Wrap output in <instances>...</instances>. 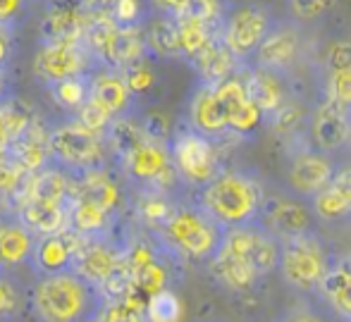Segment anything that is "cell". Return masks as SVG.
Masks as SVG:
<instances>
[{
  "label": "cell",
  "mask_w": 351,
  "mask_h": 322,
  "mask_svg": "<svg viewBox=\"0 0 351 322\" xmlns=\"http://www.w3.org/2000/svg\"><path fill=\"white\" fill-rule=\"evenodd\" d=\"M282 241L273 236L261 222L225 230L217 253L206 270L220 289L230 294H246L256 289L263 277L278 272Z\"/></svg>",
  "instance_id": "6da1fadb"
},
{
  "label": "cell",
  "mask_w": 351,
  "mask_h": 322,
  "mask_svg": "<svg viewBox=\"0 0 351 322\" xmlns=\"http://www.w3.org/2000/svg\"><path fill=\"white\" fill-rule=\"evenodd\" d=\"M222 236L225 227L217 225L199 203L180 201L165 225L153 234V239L172 260L208 265V260L220 249Z\"/></svg>",
  "instance_id": "7a4b0ae2"
},
{
  "label": "cell",
  "mask_w": 351,
  "mask_h": 322,
  "mask_svg": "<svg viewBox=\"0 0 351 322\" xmlns=\"http://www.w3.org/2000/svg\"><path fill=\"white\" fill-rule=\"evenodd\" d=\"M265 186L246 170H222L208 186L196 191L194 201L225 230L246 227L261 220Z\"/></svg>",
  "instance_id": "3957f363"
},
{
  "label": "cell",
  "mask_w": 351,
  "mask_h": 322,
  "mask_svg": "<svg viewBox=\"0 0 351 322\" xmlns=\"http://www.w3.org/2000/svg\"><path fill=\"white\" fill-rule=\"evenodd\" d=\"M29 306L38 322H91L103 299L98 289L74 272L36 277Z\"/></svg>",
  "instance_id": "277c9868"
},
{
  "label": "cell",
  "mask_w": 351,
  "mask_h": 322,
  "mask_svg": "<svg viewBox=\"0 0 351 322\" xmlns=\"http://www.w3.org/2000/svg\"><path fill=\"white\" fill-rule=\"evenodd\" d=\"M337 251L330 249L328 239L318 230L282 241L278 272L287 286L301 296H318Z\"/></svg>",
  "instance_id": "5b68a950"
},
{
  "label": "cell",
  "mask_w": 351,
  "mask_h": 322,
  "mask_svg": "<svg viewBox=\"0 0 351 322\" xmlns=\"http://www.w3.org/2000/svg\"><path fill=\"white\" fill-rule=\"evenodd\" d=\"M170 156L177 177L186 189H204L222 172L217 143L191 129L189 122L175 127L170 138Z\"/></svg>",
  "instance_id": "8992f818"
},
{
  "label": "cell",
  "mask_w": 351,
  "mask_h": 322,
  "mask_svg": "<svg viewBox=\"0 0 351 322\" xmlns=\"http://www.w3.org/2000/svg\"><path fill=\"white\" fill-rule=\"evenodd\" d=\"M51 162L77 177L84 172L110 167L112 156L108 138L96 136L74 120H67L51 129Z\"/></svg>",
  "instance_id": "52a82bcc"
},
{
  "label": "cell",
  "mask_w": 351,
  "mask_h": 322,
  "mask_svg": "<svg viewBox=\"0 0 351 322\" xmlns=\"http://www.w3.org/2000/svg\"><path fill=\"white\" fill-rule=\"evenodd\" d=\"M339 162L330 153L318 151L308 138H294L287 148L285 160V182L287 191L304 201H313L332 182Z\"/></svg>",
  "instance_id": "ba28073f"
},
{
  "label": "cell",
  "mask_w": 351,
  "mask_h": 322,
  "mask_svg": "<svg viewBox=\"0 0 351 322\" xmlns=\"http://www.w3.org/2000/svg\"><path fill=\"white\" fill-rule=\"evenodd\" d=\"M117 170L132 191L153 189L175 196V189L182 186L175 165H172L170 143L143 141L130 158H125L117 165Z\"/></svg>",
  "instance_id": "9c48e42d"
},
{
  "label": "cell",
  "mask_w": 351,
  "mask_h": 322,
  "mask_svg": "<svg viewBox=\"0 0 351 322\" xmlns=\"http://www.w3.org/2000/svg\"><path fill=\"white\" fill-rule=\"evenodd\" d=\"M275 27L270 12L258 3H244L237 5L232 12H227L222 22V41L234 53V58L241 64L254 60L258 53L261 43Z\"/></svg>",
  "instance_id": "30bf717a"
},
{
  "label": "cell",
  "mask_w": 351,
  "mask_h": 322,
  "mask_svg": "<svg viewBox=\"0 0 351 322\" xmlns=\"http://www.w3.org/2000/svg\"><path fill=\"white\" fill-rule=\"evenodd\" d=\"M261 225L278 236L280 241H287L291 236L306 234L315 230V215L308 201L294 196L291 191H275L265 193L263 210H261Z\"/></svg>",
  "instance_id": "8fae6325"
},
{
  "label": "cell",
  "mask_w": 351,
  "mask_h": 322,
  "mask_svg": "<svg viewBox=\"0 0 351 322\" xmlns=\"http://www.w3.org/2000/svg\"><path fill=\"white\" fill-rule=\"evenodd\" d=\"M96 62L82 43H41L34 55V74L46 86L96 72Z\"/></svg>",
  "instance_id": "7c38bea8"
},
{
  "label": "cell",
  "mask_w": 351,
  "mask_h": 322,
  "mask_svg": "<svg viewBox=\"0 0 351 322\" xmlns=\"http://www.w3.org/2000/svg\"><path fill=\"white\" fill-rule=\"evenodd\" d=\"M304 53V36L296 22H275L265 41L261 43L258 53L254 55V67L268 69L280 77H287Z\"/></svg>",
  "instance_id": "4fadbf2b"
},
{
  "label": "cell",
  "mask_w": 351,
  "mask_h": 322,
  "mask_svg": "<svg viewBox=\"0 0 351 322\" xmlns=\"http://www.w3.org/2000/svg\"><path fill=\"white\" fill-rule=\"evenodd\" d=\"M91 14L82 0H48L43 10L38 36L41 43H82Z\"/></svg>",
  "instance_id": "5bb4252c"
},
{
  "label": "cell",
  "mask_w": 351,
  "mask_h": 322,
  "mask_svg": "<svg viewBox=\"0 0 351 322\" xmlns=\"http://www.w3.org/2000/svg\"><path fill=\"white\" fill-rule=\"evenodd\" d=\"M122 265H125V244L122 241H117L115 236H110V239H86L84 249L74 258L72 272L98 289Z\"/></svg>",
  "instance_id": "9a60e30c"
},
{
  "label": "cell",
  "mask_w": 351,
  "mask_h": 322,
  "mask_svg": "<svg viewBox=\"0 0 351 322\" xmlns=\"http://www.w3.org/2000/svg\"><path fill=\"white\" fill-rule=\"evenodd\" d=\"M72 198H84V201L103 208V210L115 217H120L125 212V208H130L125 186L112 175L110 167L72 177Z\"/></svg>",
  "instance_id": "2e32d148"
},
{
  "label": "cell",
  "mask_w": 351,
  "mask_h": 322,
  "mask_svg": "<svg viewBox=\"0 0 351 322\" xmlns=\"http://www.w3.org/2000/svg\"><path fill=\"white\" fill-rule=\"evenodd\" d=\"M84 244H86V236L77 234L74 230H65L53 236H41L36 241V251L32 258V270L36 272V277L72 272L74 258L84 249Z\"/></svg>",
  "instance_id": "e0dca14e"
},
{
  "label": "cell",
  "mask_w": 351,
  "mask_h": 322,
  "mask_svg": "<svg viewBox=\"0 0 351 322\" xmlns=\"http://www.w3.org/2000/svg\"><path fill=\"white\" fill-rule=\"evenodd\" d=\"M308 141L318 151H325L330 156L337 151H344L349 146V110L323 98L311 110Z\"/></svg>",
  "instance_id": "ac0fdd59"
},
{
  "label": "cell",
  "mask_w": 351,
  "mask_h": 322,
  "mask_svg": "<svg viewBox=\"0 0 351 322\" xmlns=\"http://www.w3.org/2000/svg\"><path fill=\"white\" fill-rule=\"evenodd\" d=\"M313 215L323 225L351 222V160L339 162L332 182L311 201Z\"/></svg>",
  "instance_id": "d6986e66"
},
{
  "label": "cell",
  "mask_w": 351,
  "mask_h": 322,
  "mask_svg": "<svg viewBox=\"0 0 351 322\" xmlns=\"http://www.w3.org/2000/svg\"><path fill=\"white\" fill-rule=\"evenodd\" d=\"M186 122H189L191 129L213 138L215 143L232 136L222 103L217 101L215 88L208 86V84H199L194 88V93L189 98V108H186Z\"/></svg>",
  "instance_id": "ffe728a7"
},
{
  "label": "cell",
  "mask_w": 351,
  "mask_h": 322,
  "mask_svg": "<svg viewBox=\"0 0 351 322\" xmlns=\"http://www.w3.org/2000/svg\"><path fill=\"white\" fill-rule=\"evenodd\" d=\"M91 101L115 120L136 115V98L127 86L125 74L117 69H96L91 74Z\"/></svg>",
  "instance_id": "44dd1931"
},
{
  "label": "cell",
  "mask_w": 351,
  "mask_h": 322,
  "mask_svg": "<svg viewBox=\"0 0 351 322\" xmlns=\"http://www.w3.org/2000/svg\"><path fill=\"white\" fill-rule=\"evenodd\" d=\"M38 236L22 225L14 212L0 215V272L32 265Z\"/></svg>",
  "instance_id": "7402d4cb"
},
{
  "label": "cell",
  "mask_w": 351,
  "mask_h": 322,
  "mask_svg": "<svg viewBox=\"0 0 351 322\" xmlns=\"http://www.w3.org/2000/svg\"><path fill=\"white\" fill-rule=\"evenodd\" d=\"M146 58H148V43H146V32H143V27H134V29L115 27L106 51H103V55H101L98 67L125 72L127 67L146 60Z\"/></svg>",
  "instance_id": "603a6c76"
},
{
  "label": "cell",
  "mask_w": 351,
  "mask_h": 322,
  "mask_svg": "<svg viewBox=\"0 0 351 322\" xmlns=\"http://www.w3.org/2000/svg\"><path fill=\"white\" fill-rule=\"evenodd\" d=\"M51 129L41 117H36L32 129L10 146L8 156L29 175H36L51 165Z\"/></svg>",
  "instance_id": "cb8c5ba5"
},
{
  "label": "cell",
  "mask_w": 351,
  "mask_h": 322,
  "mask_svg": "<svg viewBox=\"0 0 351 322\" xmlns=\"http://www.w3.org/2000/svg\"><path fill=\"white\" fill-rule=\"evenodd\" d=\"M70 198H72V175L67 170H62V167H58L56 162H51L41 172H36V175H29L24 193L17 198V203L43 201V203H58V206H70Z\"/></svg>",
  "instance_id": "d4e9b609"
},
{
  "label": "cell",
  "mask_w": 351,
  "mask_h": 322,
  "mask_svg": "<svg viewBox=\"0 0 351 322\" xmlns=\"http://www.w3.org/2000/svg\"><path fill=\"white\" fill-rule=\"evenodd\" d=\"M318 299L342 322L351 320V249L342 251L335 258L332 267L320 286Z\"/></svg>",
  "instance_id": "484cf974"
},
{
  "label": "cell",
  "mask_w": 351,
  "mask_h": 322,
  "mask_svg": "<svg viewBox=\"0 0 351 322\" xmlns=\"http://www.w3.org/2000/svg\"><path fill=\"white\" fill-rule=\"evenodd\" d=\"M12 212L38 239L70 230V206H58V203L43 201H22L14 206Z\"/></svg>",
  "instance_id": "4316f807"
},
{
  "label": "cell",
  "mask_w": 351,
  "mask_h": 322,
  "mask_svg": "<svg viewBox=\"0 0 351 322\" xmlns=\"http://www.w3.org/2000/svg\"><path fill=\"white\" fill-rule=\"evenodd\" d=\"M244 77H246V88H249V98L263 110L265 120L273 117L291 98L287 93L285 82H282L285 77H280V74L249 64V67H244Z\"/></svg>",
  "instance_id": "83f0119b"
},
{
  "label": "cell",
  "mask_w": 351,
  "mask_h": 322,
  "mask_svg": "<svg viewBox=\"0 0 351 322\" xmlns=\"http://www.w3.org/2000/svg\"><path fill=\"white\" fill-rule=\"evenodd\" d=\"M120 217L110 215L103 208L84 201V198H70V230L86 239H110L115 236V227Z\"/></svg>",
  "instance_id": "f1b7e54d"
},
{
  "label": "cell",
  "mask_w": 351,
  "mask_h": 322,
  "mask_svg": "<svg viewBox=\"0 0 351 322\" xmlns=\"http://www.w3.org/2000/svg\"><path fill=\"white\" fill-rule=\"evenodd\" d=\"M191 67L199 74V84L217 86L220 82H225V79L234 77L237 72H241L246 64H241L237 60L234 53L225 46V41H222V36H220L217 41L210 43V48H206V51L191 62Z\"/></svg>",
  "instance_id": "f546056e"
},
{
  "label": "cell",
  "mask_w": 351,
  "mask_h": 322,
  "mask_svg": "<svg viewBox=\"0 0 351 322\" xmlns=\"http://www.w3.org/2000/svg\"><path fill=\"white\" fill-rule=\"evenodd\" d=\"M143 32H146L148 55L162 58V60H177V58H182L177 19L156 14V17L148 19V24L143 27Z\"/></svg>",
  "instance_id": "4dcf8cb0"
},
{
  "label": "cell",
  "mask_w": 351,
  "mask_h": 322,
  "mask_svg": "<svg viewBox=\"0 0 351 322\" xmlns=\"http://www.w3.org/2000/svg\"><path fill=\"white\" fill-rule=\"evenodd\" d=\"M180 29V46H182V60L194 62L206 48H210L213 41L222 36V27H213L194 17H180L177 19Z\"/></svg>",
  "instance_id": "1f68e13d"
},
{
  "label": "cell",
  "mask_w": 351,
  "mask_h": 322,
  "mask_svg": "<svg viewBox=\"0 0 351 322\" xmlns=\"http://www.w3.org/2000/svg\"><path fill=\"white\" fill-rule=\"evenodd\" d=\"M143 141H148L146 134L139 125V115L120 117L112 122L110 132H108V146H110L112 162L120 165L125 158H130Z\"/></svg>",
  "instance_id": "d6a6232c"
},
{
  "label": "cell",
  "mask_w": 351,
  "mask_h": 322,
  "mask_svg": "<svg viewBox=\"0 0 351 322\" xmlns=\"http://www.w3.org/2000/svg\"><path fill=\"white\" fill-rule=\"evenodd\" d=\"M51 93L53 103L60 110H65L67 115H74L84 103L91 98V74H82V77H72L65 82H58L46 86Z\"/></svg>",
  "instance_id": "836d02e7"
},
{
  "label": "cell",
  "mask_w": 351,
  "mask_h": 322,
  "mask_svg": "<svg viewBox=\"0 0 351 322\" xmlns=\"http://www.w3.org/2000/svg\"><path fill=\"white\" fill-rule=\"evenodd\" d=\"M268 120L275 134H280L287 141H294V138H301V129L304 127L308 129L311 112L306 110L296 98H289V101H287L273 117H268Z\"/></svg>",
  "instance_id": "e575fe53"
},
{
  "label": "cell",
  "mask_w": 351,
  "mask_h": 322,
  "mask_svg": "<svg viewBox=\"0 0 351 322\" xmlns=\"http://www.w3.org/2000/svg\"><path fill=\"white\" fill-rule=\"evenodd\" d=\"M0 115H3L12 143L17 141V138H22L38 117L36 110H34L24 98H17V96H10L8 101L0 106Z\"/></svg>",
  "instance_id": "d590c367"
},
{
  "label": "cell",
  "mask_w": 351,
  "mask_h": 322,
  "mask_svg": "<svg viewBox=\"0 0 351 322\" xmlns=\"http://www.w3.org/2000/svg\"><path fill=\"white\" fill-rule=\"evenodd\" d=\"M182 318H184L182 299L172 289H162L148 299L146 304L148 322H182Z\"/></svg>",
  "instance_id": "8d00e7d4"
},
{
  "label": "cell",
  "mask_w": 351,
  "mask_h": 322,
  "mask_svg": "<svg viewBox=\"0 0 351 322\" xmlns=\"http://www.w3.org/2000/svg\"><path fill=\"white\" fill-rule=\"evenodd\" d=\"M29 182V172H24L10 156L0 158V201L14 206L17 198L24 193Z\"/></svg>",
  "instance_id": "74e56055"
},
{
  "label": "cell",
  "mask_w": 351,
  "mask_h": 322,
  "mask_svg": "<svg viewBox=\"0 0 351 322\" xmlns=\"http://www.w3.org/2000/svg\"><path fill=\"white\" fill-rule=\"evenodd\" d=\"M273 322H335V320H332V310L323 301L315 304L311 299H301L296 304L287 306L280 315H275Z\"/></svg>",
  "instance_id": "f35d334b"
},
{
  "label": "cell",
  "mask_w": 351,
  "mask_h": 322,
  "mask_svg": "<svg viewBox=\"0 0 351 322\" xmlns=\"http://www.w3.org/2000/svg\"><path fill=\"white\" fill-rule=\"evenodd\" d=\"M27 304L29 299L22 294L17 282L8 272H0V322H12L19 318Z\"/></svg>",
  "instance_id": "ab89813d"
},
{
  "label": "cell",
  "mask_w": 351,
  "mask_h": 322,
  "mask_svg": "<svg viewBox=\"0 0 351 322\" xmlns=\"http://www.w3.org/2000/svg\"><path fill=\"white\" fill-rule=\"evenodd\" d=\"M106 17H110L117 27H146L148 24V5L143 0H112Z\"/></svg>",
  "instance_id": "60d3db41"
},
{
  "label": "cell",
  "mask_w": 351,
  "mask_h": 322,
  "mask_svg": "<svg viewBox=\"0 0 351 322\" xmlns=\"http://www.w3.org/2000/svg\"><path fill=\"white\" fill-rule=\"evenodd\" d=\"M72 120L77 122L79 127L86 129V132L96 134V136L108 138V132H110V127H112V122H115V117H112L110 112H106L101 106H98V103H93L91 98H88V101L84 103V106L79 108L77 112H74Z\"/></svg>",
  "instance_id": "b9f144b4"
},
{
  "label": "cell",
  "mask_w": 351,
  "mask_h": 322,
  "mask_svg": "<svg viewBox=\"0 0 351 322\" xmlns=\"http://www.w3.org/2000/svg\"><path fill=\"white\" fill-rule=\"evenodd\" d=\"M323 98L335 106L351 110V69L339 72H325L323 79Z\"/></svg>",
  "instance_id": "7bdbcfd3"
},
{
  "label": "cell",
  "mask_w": 351,
  "mask_h": 322,
  "mask_svg": "<svg viewBox=\"0 0 351 322\" xmlns=\"http://www.w3.org/2000/svg\"><path fill=\"white\" fill-rule=\"evenodd\" d=\"M34 0H0V32L14 34L29 22Z\"/></svg>",
  "instance_id": "ee69618b"
},
{
  "label": "cell",
  "mask_w": 351,
  "mask_h": 322,
  "mask_svg": "<svg viewBox=\"0 0 351 322\" xmlns=\"http://www.w3.org/2000/svg\"><path fill=\"white\" fill-rule=\"evenodd\" d=\"M139 125H141L148 141H156V143H170L172 134H175V127H172L170 117H167L165 112H158V110L141 112Z\"/></svg>",
  "instance_id": "f6af8a7d"
},
{
  "label": "cell",
  "mask_w": 351,
  "mask_h": 322,
  "mask_svg": "<svg viewBox=\"0 0 351 322\" xmlns=\"http://www.w3.org/2000/svg\"><path fill=\"white\" fill-rule=\"evenodd\" d=\"M122 74H125L127 86H130V91L134 93L136 101L146 96L148 91H153V86H156V72H153L148 58L136 64H132V67H127Z\"/></svg>",
  "instance_id": "bcb514c9"
},
{
  "label": "cell",
  "mask_w": 351,
  "mask_h": 322,
  "mask_svg": "<svg viewBox=\"0 0 351 322\" xmlns=\"http://www.w3.org/2000/svg\"><path fill=\"white\" fill-rule=\"evenodd\" d=\"M91 322H148V320H146V310L134 308V306L125 304V301H120V304H106L103 301V306L98 308V313L93 315Z\"/></svg>",
  "instance_id": "7dc6e473"
},
{
  "label": "cell",
  "mask_w": 351,
  "mask_h": 322,
  "mask_svg": "<svg viewBox=\"0 0 351 322\" xmlns=\"http://www.w3.org/2000/svg\"><path fill=\"white\" fill-rule=\"evenodd\" d=\"M337 0H289V12L294 22H313Z\"/></svg>",
  "instance_id": "c3c4849f"
},
{
  "label": "cell",
  "mask_w": 351,
  "mask_h": 322,
  "mask_svg": "<svg viewBox=\"0 0 351 322\" xmlns=\"http://www.w3.org/2000/svg\"><path fill=\"white\" fill-rule=\"evenodd\" d=\"M339 69H351V41L349 38H337L325 51V72H339Z\"/></svg>",
  "instance_id": "681fc988"
},
{
  "label": "cell",
  "mask_w": 351,
  "mask_h": 322,
  "mask_svg": "<svg viewBox=\"0 0 351 322\" xmlns=\"http://www.w3.org/2000/svg\"><path fill=\"white\" fill-rule=\"evenodd\" d=\"M148 5H151V10L156 14L180 19V17H184V14H186L191 0H148Z\"/></svg>",
  "instance_id": "f907efd6"
},
{
  "label": "cell",
  "mask_w": 351,
  "mask_h": 322,
  "mask_svg": "<svg viewBox=\"0 0 351 322\" xmlns=\"http://www.w3.org/2000/svg\"><path fill=\"white\" fill-rule=\"evenodd\" d=\"M12 58V34L0 32V69H8V62Z\"/></svg>",
  "instance_id": "816d5d0a"
},
{
  "label": "cell",
  "mask_w": 351,
  "mask_h": 322,
  "mask_svg": "<svg viewBox=\"0 0 351 322\" xmlns=\"http://www.w3.org/2000/svg\"><path fill=\"white\" fill-rule=\"evenodd\" d=\"M10 146H12V138H10V132H8V127H5L3 115H0V158L8 156Z\"/></svg>",
  "instance_id": "f5cc1de1"
},
{
  "label": "cell",
  "mask_w": 351,
  "mask_h": 322,
  "mask_svg": "<svg viewBox=\"0 0 351 322\" xmlns=\"http://www.w3.org/2000/svg\"><path fill=\"white\" fill-rule=\"evenodd\" d=\"M10 98V91H8V77H5V72L0 69V106H3L5 101Z\"/></svg>",
  "instance_id": "db71d44e"
},
{
  "label": "cell",
  "mask_w": 351,
  "mask_h": 322,
  "mask_svg": "<svg viewBox=\"0 0 351 322\" xmlns=\"http://www.w3.org/2000/svg\"><path fill=\"white\" fill-rule=\"evenodd\" d=\"M349 151H351V110H349Z\"/></svg>",
  "instance_id": "11a10c76"
},
{
  "label": "cell",
  "mask_w": 351,
  "mask_h": 322,
  "mask_svg": "<svg viewBox=\"0 0 351 322\" xmlns=\"http://www.w3.org/2000/svg\"><path fill=\"white\" fill-rule=\"evenodd\" d=\"M204 322H225V320H204Z\"/></svg>",
  "instance_id": "9f6ffc18"
},
{
  "label": "cell",
  "mask_w": 351,
  "mask_h": 322,
  "mask_svg": "<svg viewBox=\"0 0 351 322\" xmlns=\"http://www.w3.org/2000/svg\"><path fill=\"white\" fill-rule=\"evenodd\" d=\"M347 322H351V320H347Z\"/></svg>",
  "instance_id": "6f0895ef"
}]
</instances>
